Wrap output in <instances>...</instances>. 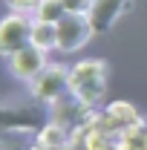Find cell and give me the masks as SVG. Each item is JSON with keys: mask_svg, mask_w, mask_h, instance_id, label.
Listing matches in <instances>:
<instances>
[{"mask_svg": "<svg viewBox=\"0 0 147 150\" xmlns=\"http://www.w3.org/2000/svg\"><path fill=\"white\" fill-rule=\"evenodd\" d=\"M69 93L84 107L92 110L107 93V61H101V58L78 61L69 69Z\"/></svg>", "mask_w": 147, "mask_h": 150, "instance_id": "obj_1", "label": "cell"}, {"mask_svg": "<svg viewBox=\"0 0 147 150\" xmlns=\"http://www.w3.org/2000/svg\"><path fill=\"white\" fill-rule=\"evenodd\" d=\"M46 104L37 98L32 101H6L0 112V124L6 133H37L49 118H46Z\"/></svg>", "mask_w": 147, "mask_h": 150, "instance_id": "obj_2", "label": "cell"}, {"mask_svg": "<svg viewBox=\"0 0 147 150\" xmlns=\"http://www.w3.org/2000/svg\"><path fill=\"white\" fill-rule=\"evenodd\" d=\"M69 93V69L61 64H46L40 72L29 81V95L37 98L40 104H55L58 98Z\"/></svg>", "mask_w": 147, "mask_h": 150, "instance_id": "obj_3", "label": "cell"}, {"mask_svg": "<svg viewBox=\"0 0 147 150\" xmlns=\"http://www.w3.org/2000/svg\"><path fill=\"white\" fill-rule=\"evenodd\" d=\"M55 32H58V52H64V55H72L78 49H84L95 38L90 15H75V12H66L64 18L58 20Z\"/></svg>", "mask_w": 147, "mask_h": 150, "instance_id": "obj_4", "label": "cell"}, {"mask_svg": "<svg viewBox=\"0 0 147 150\" xmlns=\"http://www.w3.org/2000/svg\"><path fill=\"white\" fill-rule=\"evenodd\" d=\"M32 20L26 12H12L6 15L3 23H0V52L9 58L15 55L18 49H23L29 43V35H32Z\"/></svg>", "mask_w": 147, "mask_h": 150, "instance_id": "obj_5", "label": "cell"}, {"mask_svg": "<svg viewBox=\"0 0 147 150\" xmlns=\"http://www.w3.org/2000/svg\"><path fill=\"white\" fill-rule=\"evenodd\" d=\"M46 55L49 52H43V49H37L35 43H26L23 49H18L15 55H9V72L15 75L18 81H32L49 61H46Z\"/></svg>", "mask_w": 147, "mask_h": 150, "instance_id": "obj_6", "label": "cell"}, {"mask_svg": "<svg viewBox=\"0 0 147 150\" xmlns=\"http://www.w3.org/2000/svg\"><path fill=\"white\" fill-rule=\"evenodd\" d=\"M133 6V0H92V9L87 12L90 15V23L95 29V35H104L115 26V20L121 18Z\"/></svg>", "mask_w": 147, "mask_h": 150, "instance_id": "obj_7", "label": "cell"}, {"mask_svg": "<svg viewBox=\"0 0 147 150\" xmlns=\"http://www.w3.org/2000/svg\"><path fill=\"white\" fill-rule=\"evenodd\" d=\"M104 110L110 112L112 124L118 127V130H124V127H136V124H144V118H141V112L136 110L130 101H110Z\"/></svg>", "mask_w": 147, "mask_h": 150, "instance_id": "obj_8", "label": "cell"}, {"mask_svg": "<svg viewBox=\"0 0 147 150\" xmlns=\"http://www.w3.org/2000/svg\"><path fill=\"white\" fill-rule=\"evenodd\" d=\"M35 144H40V147H66V144H72V133L61 124H55V121H46L35 133Z\"/></svg>", "mask_w": 147, "mask_h": 150, "instance_id": "obj_9", "label": "cell"}, {"mask_svg": "<svg viewBox=\"0 0 147 150\" xmlns=\"http://www.w3.org/2000/svg\"><path fill=\"white\" fill-rule=\"evenodd\" d=\"M29 43H35L37 49L43 52H52L58 49V32H55V23L52 20H32V35H29Z\"/></svg>", "mask_w": 147, "mask_h": 150, "instance_id": "obj_10", "label": "cell"}, {"mask_svg": "<svg viewBox=\"0 0 147 150\" xmlns=\"http://www.w3.org/2000/svg\"><path fill=\"white\" fill-rule=\"evenodd\" d=\"M64 15H66V9H64L61 0H40L37 9L32 12V18H37V20H52V23H58Z\"/></svg>", "mask_w": 147, "mask_h": 150, "instance_id": "obj_11", "label": "cell"}, {"mask_svg": "<svg viewBox=\"0 0 147 150\" xmlns=\"http://www.w3.org/2000/svg\"><path fill=\"white\" fill-rule=\"evenodd\" d=\"M66 12H75V15H87L92 9V0H61Z\"/></svg>", "mask_w": 147, "mask_h": 150, "instance_id": "obj_12", "label": "cell"}, {"mask_svg": "<svg viewBox=\"0 0 147 150\" xmlns=\"http://www.w3.org/2000/svg\"><path fill=\"white\" fill-rule=\"evenodd\" d=\"M37 3H40V0H6V6H9L12 12H26V15L35 12Z\"/></svg>", "mask_w": 147, "mask_h": 150, "instance_id": "obj_13", "label": "cell"}, {"mask_svg": "<svg viewBox=\"0 0 147 150\" xmlns=\"http://www.w3.org/2000/svg\"><path fill=\"white\" fill-rule=\"evenodd\" d=\"M0 150H23V144H18V142L12 139V133H6V139H3V144H0Z\"/></svg>", "mask_w": 147, "mask_h": 150, "instance_id": "obj_14", "label": "cell"}]
</instances>
